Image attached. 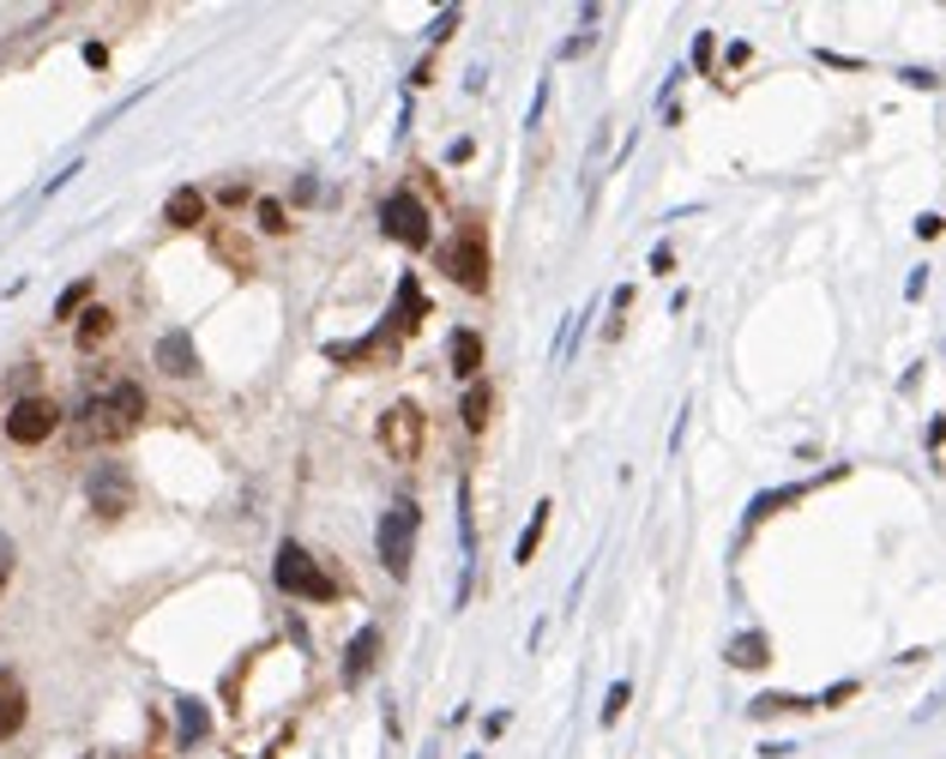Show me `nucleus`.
Returning <instances> with one entry per match:
<instances>
[{
	"mask_svg": "<svg viewBox=\"0 0 946 759\" xmlns=\"http://www.w3.org/2000/svg\"><path fill=\"white\" fill-rule=\"evenodd\" d=\"M272 578H278L284 597H302V602H338V578L302 549V542H278V561H272Z\"/></svg>",
	"mask_w": 946,
	"mask_h": 759,
	"instance_id": "nucleus-1",
	"label": "nucleus"
},
{
	"mask_svg": "<svg viewBox=\"0 0 946 759\" xmlns=\"http://www.w3.org/2000/svg\"><path fill=\"white\" fill-rule=\"evenodd\" d=\"M416 530H423V513H416V501H392L387 506V518H380V530H374V549H380V566L387 573H411V561H416Z\"/></svg>",
	"mask_w": 946,
	"mask_h": 759,
	"instance_id": "nucleus-2",
	"label": "nucleus"
},
{
	"mask_svg": "<svg viewBox=\"0 0 946 759\" xmlns=\"http://www.w3.org/2000/svg\"><path fill=\"white\" fill-rule=\"evenodd\" d=\"M380 229H387L399 248H411V253L435 241V229H428V211H423V199H416L411 187L387 193V205H380Z\"/></svg>",
	"mask_w": 946,
	"mask_h": 759,
	"instance_id": "nucleus-3",
	"label": "nucleus"
},
{
	"mask_svg": "<svg viewBox=\"0 0 946 759\" xmlns=\"http://www.w3.org/2000/svg\"><path fill=\"white\" fill-rule=\"evenodd\" d=\"M447 272L459 289L471 296H488V241H483V223H464V235L447 248Z\"/></svg>",
	"mask_w": 946,
	"mask_h": 759,
	"instance_id": "nucleus-4",
	"label": "nucleus"
},
{
	"mask_svg": "<svg viewBox=\"0 0 946 759\" xmlns=\"http://www.w3.org/2000/svg\"><path fill=\"white\" fill-rule=\"evenodd\" d=\"M61 428V404L55 398H13V410H7V440L13 446H37V440H49V434Z\"/></svg>",
	"mask_w": 946,
	"mask_h": 759,
	"instance_id": "nucleus-5",
	"label": "nucleus"
},
{
	"mask_svg": "<svg viewBox=\"0 0 946 759\" xmlns=\"http://www.w3.org/2000/svg\"><path fill=\"white\" fill-rule=\"evenodd\" d=\"M85 501H91V513H103V518H122L127 506H134V476H127V464H97L85 476Z\"/></svg>",
	"mask_w": 946,
	"mask_h": 759,
	"instance_id": "nucleus-6",
	"label": "nucleus"
},
{
	"mask_svg": "<svg viewBox=\"0 0 946 759\" xmlns=\"http://www.w3.org/2000/svg\"><path fill=\"white\" fill-rule=\"evenodd\" d=\"M380 446H387L392 458H416V452H423V410H416V404H392L387 416H380Z\"/></svg>",
	"mask_w": 946,
	"mask_h": 759,
	"instance_id": "nucleus-7",
	"label": "nucleus"
},
{
	"mask_svg": "<svg viewBox=\"0 0 946 759\" xmlns=\"http://www.w3.org/2000/svg\"><path fill=\"white\" fill-rule=\"evenodd\" d=\"M158 368L175 373V380H194V373H199L194 337H187V332H163V337H158Z\"/></svg>",
	"mask_w": 946,
	"mask_h": 759,
	"instance_id": "nucleus-8",
	"label": "nucleus"
},
{
	"mask_svg": "<svg viewBox=\"0 0 946 759\" xmlns=\"http://www.w3.org/2000/svg\"><path fill=\"white\" fill-rule=\"evenodd\" d=\"M374 657H380V626H362V633L344 645V687H362L368 669H374Z\"/></svg>",
	"mask_w": 946,
	"mask_h": 759,
	"instance_id": "nucleus-9",
	"label": "nucleus"
},
{
	"mask_svg": "<svg viewBox=\"0 0 946 759\" xmlns=\"http://www.w3.org/2000/svg\"><path fill=\"white\" fill-rule=\"evenodd\" d=\"M25 681H19L13 669H0V741H13L19 729H25Z\"/></svg>",
	"mask_w": 946,
	"mask_h": 759,
	"instance_id": "nucleus-10",
	"label": "nucleus"
},
{
	"mask_svg": "<svg viewBox=\"0 0 946 759\" xmlns=\"http://www.w3.org/2000/svg\"><path fill=\"white\" fill-rule=\"evenodd\" d=\"M97 404H103V416H109V428H115V434H122V428H134V422L146 416V392H139L134 380H122L109 398H97Z\"/></svg>",
	"mask_w": 946,
	"mask_h": 759,
	"instance_id": "nucleus-11",
	"label": "nucleus"
},
{
	"mask_svg": "<svg viewBox=\"0 0 946 759\" xmlns=\"http://www.w3.org/2000/svg\"><path fill=\"white\" fill-rule=\"evenodd\" d=\"M423 320H428V301H423V289H416V277H404V284H399V301H392V313H387V325H392L399 337H411Z\"/></svg>",
	"mask_w": 946,
	"mask_h": 759,
	"instance_id": "nucleus-12",
	"label": "nucleus"
},
{
	"mask_svg": "<svg viewBox=\"0 0 946 759\" xmlns=\"http://www.w3.org/2000/svg\"><path fill=\"white\" fill-rule=\"evenodd\" d=\"M447 361L459 380H476V373H483V337H476L471 325H459V332L447 337Z\"/></svg>",
	"mask_w": 946,
	"mask_h": 759,
	"instance_id": "nucleus-13",
	"label": "nucleus"
},
{
	"mask_svg": "<svg viewBox=\"0 0 946 759\" xmlns=\"http://www.w3.org/2000/svg\"><path fill=\"white\" fill-rule=\"evenodd\" d=\"M724 657L736 663V669H760V663H772V639H765L760 626H753V633H736Z\"/></svg>",
	"mask_w": 946,
	"mask_h": 759,
	"instance_id": "nucleus-14",
	"label": "nucleus"
},
{
	"mask_svg": "<svg viewBox=\"0 0 946 759\" xmlns=\"http://www.w3.org/2000/svg\"><path fill=\"white\" fill-rule=\"evenodd\" d=\"M163 217H170L175 229H194L199 217H206V193H199V187H175L170 205H163Z\"/></svg>",
	"mask_w": 946,
	"mask_h": 759,
	"instance_id": "nucleus-15",
	"label": "nucleus"
},
{
	"mask_svg": "<svg viewBox=\"0 0 946 759\" xmlns=\"http://www.w3.org/2000/svg\"><path fill=\"white\" fill-rule=\"evenodd\" d=\"M488 410H495V392H488L483 380H471V392H464V404H459L464 428H471V434H483V428H488Z\"/></svg>",
	"mask_w": 946,
	"mask_h": 759,
	"instance_id": "nucleus-16",
	"label": "nucleus"
},
{
	"mask_svg": "<svg viewBox=\"0 0 946 759\" xmlns=\"http://www.w3.org/2000/svg\"><path fill=\"white\" fill-rule=\"evenodd\" d=\"M549 513H555V506H549V501H537V513H531V525H524V537H519V549H512V561H531V554H537V542H543V530H549Z\"/></svg>",
	"mask_w": 946,
	"mask_h": 759,
	"instance_id": "nucleus-17",
	"label": "nucleus"
},
{
	"mask_svg": "<svg viewBox=\"0 0 946 759\" xmlns=\"http://www.w3.org/2000/svg\"><path fill=\"white\" fill-rule=\"evenodd\" d=\"M109 332H115V313H109V308H85V325H79V349H97Z\"/></svg>",
	"mask_w": 946,
	"mask_h": 759,
	"instance_id": "nucleus-18",
	"label": "nucleus"
},
{
	"mask_svg": "<svg viewBox=\"0 0 946 759\" xmlns=\"http://www.w3.org/2000/svg\"><path fill=\"white\" fill-rule=\"evenodd\" d=\"M175 711H182V747H194L199 735L211 729V717H206V705L199 699H175Z\"/></svg>",
	"mask_w": 946,
	"mask_h": 759,
	"instance_id": "nucleus-19",
	"label": "nucleus"
},
{
	"mask_svg": "<svg viewBox=\"0 0 946 759\" xmlns=\"http://www.w3.org/2000/svg\"><path fill=\"white\" fill-rule=\"evenodd\" d=\"M808 494V482H796V488H777V494H760V501L748 506V525H760L765 513H777V506H789V501H801Z\"/></svg>",
	"mask_w": 946,
	"mask_h": 759,
	"instance_id": "nucleus-20",
	"label": "nucleus"
},
{
	"mask_svg": "<svg viewBox=\"0 0 946 759\" xmlns=\"http://www.w3.org/2000/svg\"><path fill=\"white\" fill-rule=\"evenodd\" d=\"M814 699H796V693H760L753 699V717H772V711H808Z\"/></svg>",
	"mask_w": 946,
	"mask_h": 759,
	"instance_id": "nucleus-21",
	"label": "nucleus"
},
{
	"mask_svg": "<svg viewBox=\"0 0 946 759\" xmlns=\"http://www.w3.org/2000/svg\"><path fill=\"white\" fill-rule=\"evenodd\" d=\"M254 217H259V229H266V235H284V229H290V223H284V205L278 199H259Z\"/></svg>",
	"mask_w": 946,
	"mask_h": 759,
	"instance_id": "nucleus-22",
	"label": "nucleus"
},
{
	"mask_svg": "<svg viewBox=\"0 0 946 759\" xmlns=\"http://www.w3.org/2000/svg\"><path fill=\"white\" fill-rule=\"evenodd\" d=\"M85 296H91V284H85V277H79L73 289H61V301H55V320H73V313H79V301H85Z\"/></svg>",
	"mask_w": 946,
	"mask_h": 759,
	"instance_id": "nucleus-23",
	"label": "nucleus"
},
{
	"mask_svg": "<svg viewBox=\"0 0 946 759\" xmlns=\"http://www.w3.org/2000/svg\"><path fill=\"white\" fill-rule=\"evenodd\" d=\"M627 699H633V687H627V681H615V687H609V699H603V723H621Z\"/></svg>",
	"mask_w": 946,
	"mask_h": 759,
	"instance_id": "nucleus-24",
	"label": "nucleus"
},
{
	"mask_svg": "<svg viewBox=\"0 0 946 759\" xmlns=\"http://www.w3.org/2000/svg\"><path fill=\"white\" fill-rule=\"evenodd\" d=\"M452 31H459V7H447V12H440V19H435V24H428V43H447Z\"/></svg>",
	"mask_w": 946,
	"mask_h": 759,
	"instance_id": "nucleus-25",
	"label": "nucleus"
},
{
	"mask_svg": "<svg viewBox=\"0 0 946 759\" xmlns=\"http://www.w3.org/2000/svg\"><path fill=\"white\" fill-rule=\"evenodd\" d=\"M13 561H19L13 537H0V590H7V578H13Z\"/></svg>",
	"mask_w": 946,
	"mask_h": 759,
	"instance_id": "nucleus-26",
	"label": "nucleus"
},
{
	"mask_svg": "<svg viewBox=\"0 0 946 759\" xmlns=\"http://www.w3.org/2000/svg\"><path fill=\"white\" fill-rule=\"evenodd\" d=\"M898 79H904L910 91H934V84H941V79H934V72H922V67H904V72H898Z\"/></svg>",
	"mask_w": 946,
	"mask_h": 759,
	"instance_id": "nucleus-27",
	"label": "nucleus"
},
{
	"mask_svg": "<svg viewBox=\"0 0 946 759\" xmlns=\"http://www.w3.org/2000/svg\"><path fill=\"white\" fill-rule=\"evenodd\" d=\"M850 693H856V681H838V687H826V693L820 699H814V705H844V699Z\"/></svg>",
	"mask_w": 946,
	"mask_h": 759,
	"instance_id": "nucleus-28",
	"label": "nucleus"
},
{
	"mask_svg": "<svg viewBox=\"0 0 946 759\" xmlns=\"http://www.w3.org/2000/svg\"><path fill=\"white\" fill-rule=\"evenodd\" d=\"M941 229H946V217H934V211H928V217H916V235H922V241H934Z\"/></svg>",
	"mask_w": 946,
	"mask_h": 759,
	"instance_id": "nucleus-29",
	"label": "nucleus"
},
{
	"mask_svg": "<svg viewBox=\"0 0 946 759\" xmlns=\"http://www.w3.org/2000/svg\"><path fill=\"white\" fill-rule=\"evenodd\" d=\"M705 60H712V31L693 36V67H705Z\"/></svg>",
	"mask_w": 946,
	"mask_h": 759,
	"instance_id": "nucleus-30",
	"label": "nucleus"
},
{
	"mask_svg": "<svg viewBox=\"0 0 946 759\" xmlns=\"http://www.w3.org/2000/svg\"><path fill=\"white\" fill-rule=\"evenodd\" d=\"M669 265H676V253H669L664 241H657V248H651V272H669Z\"/></svg>",
	"mask_w": 946,
	"mask_h": 759,
	"instance_id": "nucleus-31",
	"label": "nucleus"
},
{
	"mask_svg": "<svg viewBox=\"0 0 946 759\" xmlns=\"http://www.w3.org/2000/svg\"><path fill=\"white\" fill-rule=\"evenodd\" d=\"M922 289H928V272H922V265H916V272H910V284H904V296H910V301H916V296H922Z\"/></svg>",
	"mask_w": 946,
	"mask_h": 759,
	"instance_id": "nucleus-32",
	"label": "nucleus"
},
{
	"mask_svg": "<svg viewBox=\"0 0 946 759\" xmlns=\"http://www.w3.org/2000/svg\"><path fill=\"white\" fill-rule=\"evenodd\" d=\"M423 759H428V754H423Z\"/></svg>",
	"mask_w": 946,
	"mask_h": 759,
	"instance_id": "nucleus-33",
	"label": "nucleus"
}]
</instances>
